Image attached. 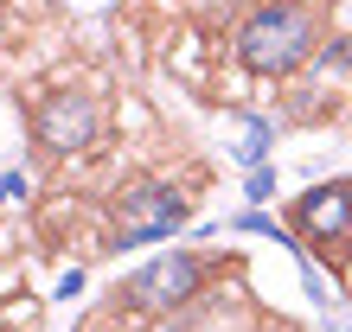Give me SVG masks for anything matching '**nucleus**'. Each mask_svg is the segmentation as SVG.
Returning a JSON list of instances; mask_svg holds the SVG:
<instances>
[{
  "mask_svg": "<svg viewBox=\"0 0 352 332\" xmlns=\"http://www.w3.org/2000/svg\"><path fill=\"white\" fill-rule=\"evenodd\" d=\"M307 51H314V19L301 7H263L237 32V58L250 71H295Z\"/></svg>",
  "mask_w": 352,
  "mask_h": 332,
  "instance_id": "f257e3e1",
  "label": "nucleus"
},
{
  "mask_svg": "<svg viewBox=\"0 0 352 332\" xmlns=\"http://www.w3.org/2000/svg\"><path fill=\"white\" fill-rule=\"evenodd\" d=\"M179 217H186V198L173 192V185H141V192H129V198H122V243L167 237Z\"/></svg>",
  "mask_w": 352,
  "mask_h": 332,
  "instance_id": "f03ea898",
  "label": "nucleus"
},
{
  "mask_svg": "<svg viewBox=\"0 0 352 332\" xmlns=\"http://www.w3.org/2000/svg\"><path fill=\"white\" fill-rule=\"evenodd\" d=\"M199 287V262L192 256H160L154 268H141V275H129V287H122V300H135V307H173V300H186Z\"/></svg>",
  "mask_w": 352,
  "mask_h": 332,
  "instance_id": "7ed1b4c3",
  "label": "nucleus"
},
{
  "mask_svg": "<svg viewBox=\"0 0 352 332\" xmlns=\"http://www.w3.org/2000/svg\"><path fill=\"white\" fill-rule=\"evenodd\" d=\"M90 134H96V109H90V96H52L45 109H38V141H45L52 154H77Z\"/></svg>",
  "mask_w": 352,
  "mask_h": 332,
  "instance_id": "20e7f679",
  "label": "nucleus"
},
{
  "mask_svg": "<svg viewBox=\"0 0 352 332\" xmlns=\"http://www.w3.org/2000/svg\"><path fill=\"white\" fill-rule=\"evenodd\" d=\"M301 224L314 237H346L352 230V192L346 185H314V192L301 198Z\"/></svg>",
  "mask_w": 352,
  "mask_h": 332,
  "instance_id": "39448f33",
  "label": "nucleus"
},
{
  "mask_svg": "<svg viewBox=\"0 0 352 332\" xmlns=\"http://www.w3.org/2000/svg\"><path fill=\"white\" fill-rule=\"evenodd\" d=\"M243 160H256L263 154V128H256V121H243V147H237Z\"/></svg>",
  "mask_w": 352,
  "mask_h": 332,
  "instance_id": "423d86ee",
  "label": "nucleus"
}]
</instances>
